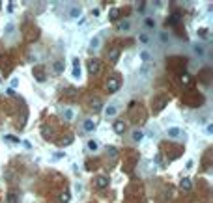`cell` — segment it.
Instances as JSON below:
<instances>
[{
  "label": "cell",
  "instance_id": "obj_25",
  "mask_svg": "<svg viewBox=\"0 0 213 203\" xmlns=\"http://www.w3.org/2000/svg\"><path fill=\"white\" fill-rule=\"evenodd\" d=\"M69 144H73V138H65V140H60V145H69Z\"/></svg>",
  "mask_w": 213,
  "mask_h": 203
},
{
  "label": "cell",
  "instance_id": "obj_6",
  "mask_svg": "<svg viewBox=\"0 0 213 203\" xmlns=\"http://www.w3.org/2000/svg\"><path fill=\"white\" fill-rule=\"evenodd\" d=\"M118 58H120V49H118V47L110 49V52H109V60H110V62H118Z\"/></svg>",
  "mask_w": 213,
  "mask_h": 203
},
{
  "label": "cell",
  "instance_id": "obj_12",
  "mask_svg": "<svg viewBox=\"0 0 213 203\" xmlns=\"http://www.w3.org/2000/svg\"><path fill=\"white\" fill-rule=\"evenodd\" d=\"M53 69H54V73H64V62H54V65H53Z\"/></svg>",
  "mask_w": 213,
  "mask_h": 203
},
{
  "label": "cell",
  "instance_id": "obj_28",
  "mask_svg": "<svg viewBox=\"0 0 213 203\" xmlns=\"http://www.w3.org/2000/svg\"><path fill=\"white\" fill-rule=\"evenodd\" d=\"M195 52L196 54H204V49H202L200 45H195Z\"/></svg>",
  "mask_w": 213,
  "mask_h": 203
},
{
  "label": "cell",
  "instance_id": "obj_32",
  "mask_svg": "<svg viewBox=\"0 0 213 203\" xmlns=\"http://www.w3.org/2000/svg\"><path fill=\"white\" fill-rule=\"evenodd\" d=\"M13 32V24H8L6 26V34H11Z\"/></svg>",
  "mask_w": 213,
  "mask_h": 203
},
{
  "label": "cell",
  "instance_id": "obj_34",
  "mask_svg": "<svg viewBox=\"0 0 213 203\" xmlns=\"http://www.w3.org/2000/svg\"><path fill=\"white\" fill-rule=\"evenodd\" d=\"M73 67H79V58H73Z\"/></svg>",
  "mask_w": 213,
  "mask_h": 203
},
{
  "label": "cell",
  "instance_id": "obj_18",
  "mask_svg": "<svg viewBox=\"0 0 213 203\" xmlns=\"http://www.w3.org/2000/svg\"><path fill=\"white\" fill-rule=\"evenodd\" d=\"M92 110H94V112H99V110H101V101L99 99L92 101Z\"/></svg>",
  "mask_w": 213,
  "mask_h": 203
},
{
  "label": "cell",
  "instance_id": "obj_4",
  "mask_svg": "<svg viewBox=\"0 0 213 203\" xmlns=\"http://www.w3.org/2000/svg\"><path fill=\"white\" fill-rule=\"evenodd\" d=\"M138 58H140V62L144 63V65H148L150 60H151V54L148 52V50H140V52H138Z\"/></svg>",
  "mask_w": 213,
  "mask_h": 203
},
{
  "label": "cell",
  "instance_id": "obj_33",
  "mask_svg": "<svg viewBox=\"0 0 213 203\" xmlns=\"http://www.w3.org/2000/svg\"><path fill=\"white\" fill-rule=\"evenodd\" d=\"M140 41H142V43H148V35L142 34V35H140Z\"/></svg>",
  "mask_w": 213,
  "mask_h": 203
},
{
  "label": "cell",
  "instance_id": "obj_21",
  "mask_svg": "<svg viewBox=\"0 0 213 203\" xmlns=\"http://www.w3.org/2000/svg\"><path fill=\"white\" fill-rule=\"evenodd\" d=\"M129 28H131V23H129V21L120 23V30H129Z\"/></svg>",
  "mask_w": 213,
  "mask_h": 203
},
{
  "label": "cell",
  "instance_id": "obj_29",
  "mask_svg": "<svg viewBox=\"0 0 213 203\" xmlns=\"http://www.w3.org/2000/svg\"><path fill=\"white\" fill-rule=\"evenodd\" d=\"M198 35H200V37H207V30H206V28L198 30Z\"/></svg>",
  "mask_w": 213,
  "mask_h": 203
},
{
  "label": "cell",
  "instance_id": "obj_5",
  "mask_svg": "<svg viewBox=\"0 0 213 203\" xmlns=\"http://www.w3.org/2000/svg\"><path fill=\"white\" fill-rule=\"evenodd\" d=\"M166 103H168V99H166V97H159V99L155 101V112H161V110L165 108Z\"/></svg>",
  "mask_w": 213,
  "mask_h": 203
},
{
  "label": "cell",
  "instance_id": "obj_24",
  "mask_svg": "<svg viewBox=\"0 0 213 203\" xmlns=\"http://www.w3.org/2000/svg\"><path fill=\"white\" fill-rule=\"evenodd\" d=\"M60 201H62V203H67L69 201V192H64V194L60 196Z\"/></svg>",
  "mask_w": 213,
  "mask_h": 203
},
{
  "label": "cell",
  "instance_id": "obj_17",
  "mask_svg": "<svg viewBox=\"0 0 213 203\" xmlns=\"http://www.w3.org/2000/svg\"><path fill=\"white\" fill-rule=\"evenodd\" d=\"M99 47V37H92V41H90V50H95Z\"/></svg>",
  "mask_w": 213,
  "mask_h": 203
},
{
  "label": "cell",
  "instance_id": "obj_27",
  "mask_svg": "<svg viewBox=\"0 0 213 203\" xmlns=\"http://www.w3.org/2000/svg\"><path fill=\"white\" fill-rule=\"evenodd\" d=\"M73 78H80V67H73Z\"/></svg>",
  "mask_w": 213,
  "mask_h": 203
},
{
  "label": "cell",
  "instance_id": "obj_22",
  "mask_svg": "<svg viewBox=\"0 0 213 203\" xmlns=\"http://www.w3.org/2000/svg\"><path fill=\"white\" fill-rule=\"evenodd\" d=\"M178 21H180V13H174V15H172V19H170V24H178Z\"/></svg>",
  "mask_w": 213,
  "mask_h": 203
},
{
  "label": "cell",
  "instance_id": "obj_10",
  "mask_svg": "<svg viewBox=\"0 0 213 203\" xmlns=\"http://www.w3.org/2000/svg\"><path fill=\"white\" fill-rule=\"evenodd\" d=\"M116 112H118V108H116V106H107V108H105V116H107V118H112V116H116Z\"/></svg>",
  "mask_w": 213,
  "mask_h": 203
},
{
  "label": "cell",
  "instance_id": "obj_1",
  "mask_svg": "<svg viewBox=\"0 0 213 203\" xmlns=\"http://www.w3.org/2000/svg\"><path fill=\"white\" fill-rule=\"evenodd\" d=\"M120 84H121L120 77H110V78H109V82H107V88H109V93H116V91L120 90Z\"/></svg>",
  "mask_w": 213,
  "mask_h": 203
},
{
  "label": "cell",
  "instance_id": "obj_26",
  "mask_svg": "<svg viewBox=\"0 0 213 203\" xmlns=\"http://www.w3.org/2000/svg\"><path fill=\"white\" fill-rule=\"evenodd\" d=\"M110 19H112V21H116V19H118V9H110Z\"/></svg>",
  "mask_w": 213,
  "mask_h": 203
},
{
  "label": "cell",
  "instance_id": "obj_14",
  "mask_svg": "<svg viewBox=\"0 0 213 203\" xmlns=\"http://www.w3.org/2000/svg\"><path fill=\"white\" fill-rule=\"evenodd\" d=\"M180 186H181V190H191V179H181V183H180Z\"/></svg>",
  "mask_w": 213,
  "mask_h": 203
},
{
  "label": "cell",
  "instance_id": "obj_9",
  "mask_svg": "<svg viewBox=\"0 0 213 203\" xmlns=\"http://www.w3.org/2000/svg\"><path fill=\"white\" fill-rule=\"evenodd\" d=\"M84 130H88V133L95 130V121H92V119H86V121H84Z\"/></svg>",
  "mask_w": 213,
  "mask_h": 203
},
{
  "label": "cell",
  "instance_id": "obj_19",
  "mask_svg": "<svg viewBox=\"0 0 213 203\" xmlns=\"http://www.w3.org/2000/svg\"><path fill=\"white\" fill-rule=\"evenodd\" d=\"M142 138H144V133H142V130H135L133 133V140L135 142H140Z\"/></svg>",
  "mask_w": 213,
  "mask_h": 203
},
{
  "label": "cell",
  "instance_id": "obj_11",
  "mask_svg": "<svg viewBox=\"0 0 213 203\" xmlns=\"http://www.w3.org/2000/svg\"><path fill=\"white\" fill-rule=\"evenodd\" d=\"M114 130H116L118 134H121V133L125 130V123H124V121H116V123H114Z\"/></svg>",
  "mask_w": 213,
  "mask_h": 203
},
{
  "label": "cell",
  "instance_id": "obj_2",
  "mask_svg": "<svg viewBox=\"0 0 213 203\" xmlns=\"http://www.w3.org/2000/svg\"><path fill=\"white\" fill-rule=\"evenodd\" d=\"M88 71L92 75H97L99 71H101V62H99V60H92V62L88 63Z\"/></svg>",
  "mask_w": 213,
  "mask_h": 203
},
{
  "label": "cell",
  "instance_id": "obj_31",
  "mask_svg": "<svg viewBox=\"0 0 213 203\" xmlns=\"http://www.w3.org/2000/svg\"><path fill=\"white\" fill-rule=\"evenodd\" d=\"M109 153H110V156H112V159H116V149H114V147H110Z\"/></svg>",
  "mask_w": 213,
  "mask_h": 203
},
{
  "label": "cell",
  "instance_id": "obj_3",
  "mask_svg": "<svg viewBox=\"0 0 213 203\" xmlns=\"http://www.w3.org/2000/svg\"><path fill=\"white\" fill-rule=\"evenodd\" d=\"M109 177L107 175H99L97 179H95V185H97V188H107V186H109Z\"/></svg>",
  "mask_w": 213,
  "mask_h": 203
},
{
  "label": "cell",
  "instance_id": "obj_13",
  "mask_svg": "<svg viewBox=\"0 0 213 203\" xmlns=\"http://www.w3.org/2000/svg\"><path fill=\"white\" fill-rule=\"evenodd\" d=\"M180 134H181V130L178 129V127H172V129H168V136H170V138H178Z\"/></svg>",
  "mask_w": 213,
  "mask_h": 203
},
{
  "label": "cell",
  "instance_id": "obj_23",
  "mask_svg": "<svg viewBox=\"0 0 213 203\" xmlns=\"http://www.w3.org/2000/svg\"><path fill=\"white\" fill-rule=\"evenodd\" d=\"M4 138H6L8 142H13V144H19V142H21V140H19V138H15V136H11V134H8V136H4Z\"/></svg>",
  "mask_w": 213,
  "mask_h": 203
},
{
  "label": "cell",
  "instance_id": "obj_15",
  "mask_svg": "<svg viewBox=\"0 0 213 203\" xmlns=\"http://www.w3.org/2000/svg\"><path fill=\"white\" fill-rule=\"evenodd\" d=\"M73 116L75 114H73V110H71V108H65L64 110V119L65 121H71V119H73Z\"/></svg>",
  "mask_w": 213,
  "mask_h": 203
},
{
  "label": "cell",
  "instance_id": "obj_16",
  "mask_svg": "<svg viewBox=\"0 0 213 203\" xmlns=\"http://www.w3.org/2000/svg\"><path fill=\"white\" fill-rule=\"evenodd\" d=\"M86 147H88L90 151H97V147H99V145H97V142H95V140H90L88 144H86Z\"/></svg>",
  "mask_w": 213,
  "mask_h": 203
},
{
  "label": "cell",
  "instance_id": "obj_8",
  "mask_svg": "<svg viewBox=\"0 0 213 203\" xmlns=\"http://www.w3.org/2000/svg\"><path fill=\"white\" fill-rule=\"evenodd\" d=\"M80 11H82V9H80L79 6H73L69 9V17L71 19H77V17H80Z\"/></svg>",
  "mask_w": 213,
  "mask_h": 203
},
{
  "label": "cell",
  "instance_id": "obj_20",
  "mask_svg": "<svg viewBox=\"0 0 213 203\" xmlns=\"http://www.w3.org/2000/svg\"><path fill=\"white\" fill-rule=\"evenodd\" d=\"M140 75H142V77H148V75H150V63L144 65V67L140 69Z\"/></svg>",
  "mask_w": 213,
  "mask_h": 203
},
{
  "label": "cell",
  "instance_id": "obj_7",
  "mask_svg": "<svg viewBox=\"0 0 213 203\" xmlns=\"http://www.w3.org/2000/svg\"><path fill=\"white\" fill-rule=\"evenodd\" d=\"M34 75H36V80H38V82H43V80H45V73H43L41 67H36L34 69Z\"/></svg>",
  "mask_w": 213,
  "mask_h": 203
},
{
  "label": "cell",
  "instance_id": "obj_30",
  "mask_svg": "<svg viewBox=\"0 0 213 203\" xmlns=\"http://www.w3.org/2000/svg\"><path fill=\"white\" fill-rule=\"evenodd\" d=\"M181 82H183V84H189V75H183V77H181Z\"/></svg>",
  "mask_w": 213,
  "mask_h": 203
}]
</instances>
